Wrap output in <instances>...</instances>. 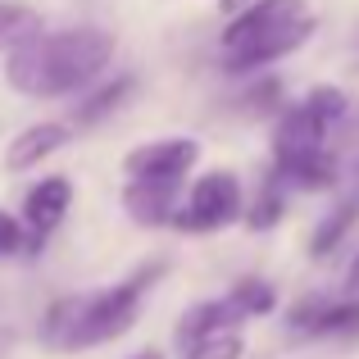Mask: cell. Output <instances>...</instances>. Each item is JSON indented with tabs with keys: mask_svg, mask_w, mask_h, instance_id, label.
<instances>
[{
	"mask_svg": "<svg viewBox=\"0 0 359 359\" xmlns=\"http://www.w3.org/2000/svg\"><path fill=\"white\" fill-rule=\"evenodd\" d=\"M114 60V36L100 27H69V32H32L9 50L5 78L14 91L32 100H55L87 87Z\"/></svg>",
	"mask_w": 359,
	"mask_h": 359,
	"instance_id": "6da1fadb",
	"label": "cell"
},
{
	"mask_svg": "<svg viewBox=\"0 0 359 359\" xmlns=\"http://www.w3.org/2000/svg\"><path fill=\"white\" fill-rule=\"evenodd\" d=\"M159 264L155 269H141L137 278L118 282V287L100 291V296H87V305H82V323H78V337H73V351H87V346H100V341H114L123 337L132 323H137V309H141V296H146V287L159 278Z\"/></svg>",
	"mask_w": 359,
	"mask_h": 359,
	"instance_id": "7a4b0ae2",
	"label": "cell"
},
{
	"mask_svg": "<svg viewBox=\"0 0 359 359\" xmlns=\"http://www.w3.org/2000/svg\"><path fill=\"white\" fill-rule=\"evenodd\" d=\"M245 214V201H241V182L228 173V168H214V173L196 177L187 201L177 205L173 214V228L177 232H219L228 223H237Z\"/></svg>",
	"mask_w": 359,
	"mask_h": 359,
	"instance_id": "3957f363",
	"label": "cell"
},
{
	"mask_svg": "<svg viewBox=\"0 0 359 359\" xmlns=\"http://www.w3.org/2000/svg\"><path fill=\"white\" fill-rule=\"evenodd\" d=\"M305 14H309L305 0H255V5H245L241 14L223 27V60L245 50V46H255L259 36H269V32H278V27L305 18Z\"/></svg>",
	"mask_w": 359,
	"mask_h": 359,
	"instance_id": "277c9868",
	"label": "cell"
},
{
	"mask_svg": "<svg viewBox=\"0 0 359 359\" xmlns=\"http://www.w3.org/2000/svg\"><path fill=\"white\" fill-rule=\"evenodd\" d=\"M196 159H201V141L164 137V141H150V146H137L123 159V168H128V177H173V182H187Z\"/></svg>",
	"mask_w": 359,
	"mask_h": 359,
	"instance_id": "5b68a950",
	"label": "cell"
},
{
	"mask_svg": "<svg viewBox=\"0 0 359 359\" xmlns=\"http://www.w3.org/2000/svg\"><path fill=\"white\" fill-rule=\"evenodd\" d=\"M177 196H182V182H173V177H132L123 191V210L141 228H164V223H173L177 205H182Z\"/></svg>",
	"mask_w": 359,
	"mask_h": 359,
	"instance_id": "8992f818",
	"label": "cell"
},
{
	"mask_svg": "<svg viewBox=\"0 0 359 359\" xmlns=\"http://www.w3.org/2000/svg\"><path fill=\"white\" fill-rule=\"evenodd\" d=\"M309 32H314V14L296 18V23H287V27H278V32L259 36V41H255V46H245V50L228 55V69H232V73H250V69H264V64H273V60H282V55L300 50V46L309 41Z\"/></svg>",
	"mask_w": 359,
	"mask_h": 359,
	"instance_id": "52a82bcc",
	"label": "cell"
},
{
	"mask_svg": "<svg viewBox=\"0 0 359 359\" xmlns=\"http://www.w3.org/2000/svg\"><path fill=\"white\" fill-rule=\"evenodd\" d=\"M69 205H73V182H69V177H41V182L27 191V201H23V223H27V232H36V237H50V232L64 223Z\"/></svg>",
	"mask_w": 359,
	"mask_h": 359,
	"instance_id": "ba28073f",
	"label": "cell"
},
{
	"mask_svg": "<svg viewBox=\"0 0 359 359\" xmlns=\"http://www.w3.org/2000/svg\"><path fill=\"white\" fill-rule=\"evenodd\" d=\"M69 123H32V128H23L14 141H9L5 150V164L14 168V173H27V168H36L46 155H55V150L69 146Z\"/></svg>",
	"mask_w": 359,
	"mask_h": 359,
	"instance_id": "9c48e42d",
	"label": "cell"
},
{
	"mask_svg": "<svg viewBox=\"0 0 359 359\" xmlns=\"http://www.w3.org/2000/svg\"><path fill=\"white\" fill-rule=\"evenodd\" d=\"M323 137H327V123L314 114V109L300 100L291 105L287 114L278 118V137H273V155L287 159V155H305V150H323Z\"/></svg>",
	"mask_w": 359,
	"mask_h": 359,
	"instance_id": "30bf717a",
	"label": "cell"
},
{
	"mask_svg": "<svg viewBox=\"0 0 359 359\" xmlns=\"http://www.w3.org/2000/svg\"><path fill=\"white\" fill-rule=\"evenodd\" d=\"M278 177H287L300 191H327L337 182V159L327 155V146L305 150V155H287V159H278Z\"/></svg>",
	"mask_w": 359,
	"mask_h": 359,
	"instance_id": "8fae6325",
	"label": "cell"
},
{
	"mask_svg": "<svg viewBox=\"0 0 359 359\" xmlns=\"http://www.w3.org/2000/svg\"><path fill=\"white\" fill-rule=\"evenodd\" d=\"M241 318L245 314L232 305V296L205 300V305H196V309H187V314H182V323H177V341L191 346L196 337H210V332H223V327H237Z\"/></svg>",
	"mask_w": 359,
	"mask_h": 359,
	"instance_id": "7c38bea8",
	"label": "cell"
},
{
	"mask_svg": "<svg viewBox=\"0 0 359 359\" xmlns=\"http://www.w3.org/2000/svg\"><path fill=\"white\" fill-rule=\"evenodd\" d=\"M82 305H87V296L55 300L41 318V341L55 346V351H73V337H78V323H82Z\"/></svg>",
	"mask_w": 359,
	"mask_h": 359,
	"instance_id": "4fadbf2b",
	"label": "cell"
},
{
	"mask_svg": "<svg viewBox=\"0 0 359 359\" xmlns=\"http://www.w3.org/2000/svg\"><path fill=\"white\" fill-rule=\"evenodd\" d=\"M132 87H137L132 78H114V82H105V87H96L91 96H82V105H73V123H78V128H91V123L109 118L123 100L132 96Z\"/></svg>",
	"mask_w": 359,
	"mask_h": 359,
	"instance_id": "5bb4252c",
	"label": "cell"
},
{
	"mask_svg": "<svg viewBox=\"0 0 359 359\" xmlns=\"http://www.w3.org/2000/svg\"><path fill=\"white\" fill-rule=\"evenodd\" d=\"M359 332V296L346 300H323L309 323V337H355Z\"/></svg>",
	"mask_w": 359,
	"mask_h": 359,
	"instance_id": "9a60e30c",
	"label": "cell"
},
{
	"mask_svg": "<svg viewBox=\"0 0 359 359\" xmlns=\"http://www.w3.org/2000/svg\"><path fill=\"white\" fill-rule=\"evenodd\" d=\"M355 219H359V205H355V201L337 205V210L327 214L323 223H318V232L309 237V255H318V259H323V255H332L337 245H341V237L355 228Z\"/></svg>",
	"mask_w": 359,
	"mask_h": 359,
	"instance_id": "2e32d148",
	"label": "cell"
},
{
	"mask_svg": "<svg viewBox=\"0 0 359 359\" xmlns=\"http://www.w3.org/2000/svg\"><path fill=\"white\" fill-rule=\"evenodd\" d=\"M241 355H245V337L237 332V327L196 337V341L187 346V359H241Z\"/></svg>",
	"mask_w": 359,
	"mask_h": 359,
	"instance_id": "e0dca14e",
	"label": "cell"
},
{
	"mask_svg": "<svg viewBox=\"0 0 359 359\" xmlns=\"http://www.w3.org/2000/svg\"><path fill=\"white\" fill-rule=\"evenodd\" d=\"M228 296H232V305H237L245 318H255V314H269V309L278 305V291H273L264 278H241L237 287L228 291Z\"/></svg>",
	"mask_w": 359,
	"mask_h": 359,
	"instance_id": "ac0fdd59",
	"label": "cell"
},
{
	"mask_svg": "<svg viewBox=\"0 0 359 359\" xmlns=\"http://www.w3.org/2000/svg\"><path fill=\"white\" fill-rule=\"evenodd\" d=\"M32 32H41V18L27 5H0V50H14L18 41H27Z\"/></svg>",
	"mask_w": 359,
	"mask_h": 359,
	"instance_id": "d6986e66",
	"label": "cell"
},
{
	"mask_svg": "<svg viewBox=\"0 0 359 359\" xmlns=\"http://www.w3.org/2000/svg\"><path fill=\"white\" fill-rule=\"evenodd\" d=\"M46 237H36V232H27V223H18L14 214L0 210V259L5 255H18L23 245H41Z\"/></svg>",
	"mask_w": 359,
	"mask_h": 359,
	"instance_id": "ffe728a7",
	"label": "cell"
},
{
	"mask_svg": "<svg viewBox=\"0 0 359 359\" xmlns=\"http://www.w3.org/2000/svg\"><path fill=\"white\" fill-rule=\"evenodd\" d=\"M278 219H282V196H278V187H264V196L250 205V214H245V228L269 232Z\"/></svg>",
	"mask_w": 359,
	"mask_h": 359,
	"instance_id": "44dd1931",
	"label": "cell"
},
{
	"mask_svg": "<svg viewBox=\"0 0 359 359\" xmlns=\"http://www.w3.org/2000/svg\"><path fill=\"white\" fill-rule=\"evenodd\" d=\"M305 105L314 109V114L323 118L327 128H332V123L346 114V96H341V91H337V87H314V91H309V96H305Z\"/></svg>",
	"mask_w": 359,
	"mask_h": 359,
	"instance_id": "7402d4cb",
	"label": "cell"
},
{
	"mask_svg": "<svg viewBox=\"0 0 359 359\" xmlns=\"http://www.w3.org/2000/svg\"><path fill=\"white\" fill-rule=\"evenodd\" d=\"M346 291H351V296H359V250H355L351 269H346Z\"/></svg>",
	"mask_w": 359,
	"mask_h": 359,
	"instance_id": "603a6c76",
	"label": "cell"
},
{
	"mask_svg": "<svg viewBox=\"0 0 359 359\" xmlns=\"http://www.w3.org/2000/svg\"><path fill=\"white\" fill-rule=\"evenodd\" d=\"M132 359H164L159 351H141V355H132Z\"/></svg>",
	"mask_w": 359,
	"mask_h": 359,
	"instance_id": "cb8c5ba5",
	"label": "cell"
}]
</instances>
